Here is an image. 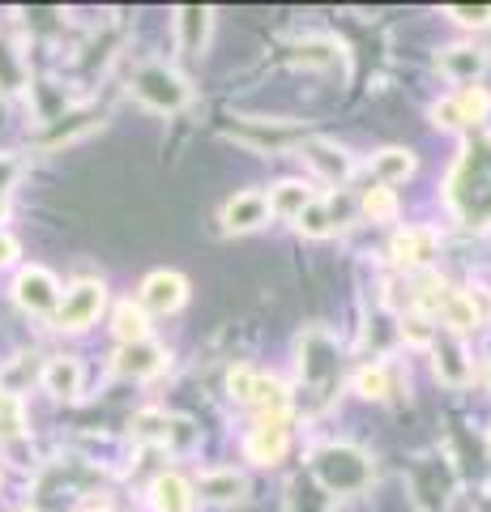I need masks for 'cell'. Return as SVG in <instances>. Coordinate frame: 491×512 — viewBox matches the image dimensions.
I'll use <instances>...</instances> for the list:
<instances>
[{"mask_svg": "<svg viewBox=\"0 0 491 512\" xmlns=\"http://www.w3.org/2000/svg\"><path fill=\"white\" fill-rule=\"evenodd\" d=\"M359 205H363V214H368L372 222H385V218L398 214V197H393V188H385V184H376V188L363 192Z\"/></svg>", "mask_w": 491, "mask_h": 512, "instance_id": "obj_25", "label": "cell"}, {"mask_svg": "<svg viewBox=\"0 0 491 512\" xmlns=\"http://www.w3.org/2000/svg\"><path fill=\"white\" fill-rule=\"evenodd\" d=\"M432 346H436V376L445 380V384H466V380H470V359H466V350L457 346L453 338L432 342Z\"/></svg>", "mask_w": 491, "mask_h": 512, "instance_id": "obj_18", "label": "cell"}, {"mask_svg": "<svg viewBox=\"0 0 491 512\" xmlns=\"http://www.w3.org/2000/svg\"><path fill=\"white\" fill-rule=\"evenodd\" d=\"M287 444H291L287 423L282 419H261L257 427L248 431L244 453H248V461H257V466H274V461L287 457Z\"/></svg>", "mask_w": 491, "mask_h": 512, "instance_id": "obj_7", "label": "cell"}, {"mask_svg": "<svg viewBox=\"0 0 491 512\" xmlns=\"http://www.w3.org/2000/svg\"><path fill=\"white\" fill-rule=\"evenodd\" d=\"M252 406H261L265 419H282L291 406V393H287V384L282 380H265L257 376V393H252Z\"/></svg>", "mask_w": 491, "mask_h": 512, "instance_id": "obj_22", "label": "cell"}, {"mask_svg": "<svg viewBox=\"0 0 491 512\" xmlns=\"http://www.w3.org/2000/svg\"><path fill=\"white\" fill-rule=\"evenodd\" d=\"M436 248H440L436 231H427V227H410V231H402L398 239H393V261L406 265V269H415V265H427V261H432Z\"/></svg>", "mask_w": 491, "mask_h": 512, "instance_id": "obj_11", "label": "cell"}, {"mask_svg": "<svg viewBox=\"0 0 491 512\" xmlns=\"http://www.w3.org/2000/svg\"><path fill=\"white\" fill-rule=\"evenodd\" d=\"M355 389L363 393V397H389V372L385 367H363V372L355 376Z\"/></svg>", "mask_w": 491, "mask_h": 512, "instance_id": "obj_28", "label": "cell"}, {"mask_svg": "<svg viewBox=\"0 0 491 512\" xmlns=\"http://www.w3.org/2000/svg\"><path fill=\"white\" fill-rule=\"evenodd\" d=\"M22 512H35V508H22Z\"/></svg>", "mask_w": 491, "mask_h": 512, "instance_id": "obj_36", "label": "cell"}, {"mask_svg": "<svg viewBox=\"0 0 491 512\" xmlns=\"http://www.w3.org/2000/svg\"><path fill=\"white\" fill-rule=\"evenodd\" d=\"M312 470H316V478H321L329 491H338V495L363 491V487H368V478H372L368 457L355 453V448H346V444L321 448V453H316V461H312Z\"/></svg>", "mask_w": 491, "mask_h": 512, "instance_id": "obj_2", "label": "cell"}, {"mask_svg": "<svg viewBox=\"0 0 491 512\" xmlns=\"http://www.w3.org/2000/svg\"><path fill=\"white\" fill-rule=\"evenodd\" d=\"M201 495H210V500H218V504L240 500V495H244V478L235 470H214V474L201 478Z\"/></svg>", "mask_w": 491, "mask_h": 512, "instance_id": "obj_23", "label": "cell"}, {"mask_svg": "<svg viewBox=\"0 0 491 512\" xmlns=\"http://www.w3.org/2000/svg\"><path fill=\"white\" fill-rule=\"evenodd\" d=\"M167 431H171L167 414L146 410V414H137V419H133V436H137V440H167Z\"/></svg>", "mask_w": 491, "mask_h": 512, "instance_id": "obj_29", "label": "cell"}, {"mask_svg": "<svg viewBox=\"0 0 491 512\" xmlns=\"http://www.w3.org/2000/svg\"><path fill=\"white\" fill-rule=\"evenodd\" d=\"M13 180H18V158L0 154V201H5V192L13 188Z\"/></svg>", "mask_w": 491, "mask_h": 512, "instance_id": "obj_34", "label": "cell"}, {"mask_svg": "<svg viewBox=\"0 0 491 512\" xmlns=\"http://www.w3.org/2000/svg\"><path fill=\"white\" fill-rule=\"evenodd\" d=\"M26 431V410L9 389H0V440H18Z\"/></svg>", "mask_w": 491, "mask_h": 512, "instance_id": "obj_24", "label": "cell"}, {"mask_svg": "<svg viewBox=\"0 0 491 512\" xmlns=\"http://www.w3.org/2000/svg\"><path fill=\"white\" fill-rule=\"evenodd\" d=\"M440 69H445L453 82H474V77L487 69V52H479V47H445V52H440Z\"/></svg>", "mask_w": 491, "mask_h": 512, "instance_id": "obj_15", "label": "cell"}, {"mask_svg": "<svg viewBox=\"0 0 491 512\" xmlns=\"http://www.w3.org/2000/svg\"><path fill=\"white\" fill-rule=\"evenodd\" d=\"M116 338L120 346H137V342H150V325H146V312H141V303H120L116 308Z\"/></svg>", "mask_w": 491, "mask_h": 512, "instance_id": "obj_21", "label": "cell"}, {"mask_svg": "<svg viewBox=\"0 0 491 512\" xmlns=\"http://www.w3.org/2000/svg\"><path fill=\"white\" fill-rule=\"evenodd\" d=\"M210 18L214 13L201 9V5H188V9L176 13V35H180V47L188 56H197L205 47V39H210Z\"/></svg>", "mask_w": 491, "mask_h": 512, "instance_id": "obj_12", "label": "cell"}, {"mask_svg": "<svg viewBox=\"0 0 491 512\" xmlns=\"http://www.w3.org/2000/svg\"><path fill=\"white\" fill-rule=\"evenodd\" d=\"M167 363V350H158L154 342H137V346H120L116 355V372L120 376H133V380H146V376H158Z\"/></svg>", "mask_w": 491, "mask_h": 512, "instance_id": "obj_9", "label": "cell"}, {"mask_svg": "<svg viewBox=\"0 0 491 512\" xmlns=\"http://www.w3.org/2000/svg\"><path fill=\"white\" fill-rule=\"evenodd\" d=\"M372 175L385 188L398 184V180H410V175H415V154H410V150H380L372 158Z\"/></svg>", "mask_w": 491, "mask_h": 512, "instance_id": "obj_19", "label": "cell"}, {"mask_svg": "<svg viewBox=\"0 0 491 512\" xmlns=\"http://www.w3.org/2000/svg\"><path fill=\"white\" fill-rule=\"evenodd\" d=\"M299 158H308V167L316 175H325V180H346V175H351V158L321 137H308L304 146H299Z\"/></svg>", "mask_w": 491, "mask_h": 512, "instance_id": "obj_10", "label": "cell"}, {"mask_svg": "<svg viewBox=\"0 0 491 512\" xmlns=\"http://www.w3.org/2000/svg\"><path fill=\"white\" fill-rule=\"evenodd\" d=\"M227 389H231V397L235 402H252V393H257V372L252 367H231L227 372Z\"/></svg>", "mask_w": 491, "mask_h": 512, "instance_id": "obj_30", "label": "cell"}, {"mask_svg": "<svg viewBox=\"0 0 491 512\" xmlns=\"http://www.w3.org/2000/svg\"><path fill=\"white\" fill-rule=\"evenodd\" d=\"M184 299H188V282L180 274H171V269H158V274L141 282V312L167 316V312L184 308Z\"/></svg>", "mask_w": 491, "mask_h": 512, "instance_id": "obj_6", "label": "cell"}, {"mask_svg": "<svg viewBox=\"0 0 491 512\" xmlns=\"http://www.w3.org/2000/svg\"><path fill=\"white\" fill-rule=\"evenodd\" d=\"M338 52H342V47L338 43H329V39H312V43H304V47H299V64H334L338 60Z\"/></svg>", "mask_w": 491, "mask_h": 512, "instance_id": "obj_31", "label": "cell"}, {"mask_svg": "<svg viewBox=\"0 0 491 512\" xmlns=\"http://www.w3.org/2000/svg\"><path fill=\"white\" fill-rule=\"evenodd\" d=\"M436 316L445 320V325H449L453 333H466V329L479 325V308H474V299H470V295H462V291H445V299H440Z\"/></svg>", "mask_w": 491, "mask_h": 512, "instance_id": "obj_17", "label": "cell"}, {"mask_svg": "<svg viewBox=\"0 0 491 512\" xmlns=\"http://www.w3.org/2000/svg\"><path fill=\"white\" fill-rule=\"evenodd\" d=\"M43 389L56 393V397H73L77 389H82V363L60 355V359H47L43 367Z\"/></svg>", "mask_w": 491, "mask_h": 512, "instance_id": "obj_16", "label": "cell"}, {"mask_svg": "<svg viewBox=\"0 0 491 512\" xmlns=\"http://www.w3.org/2000/svg\"><path fill=\"white\" fill-rule=\"evenodd\" d=\"M13 256H18V239H9V235H0V265H9Z\"/></svg>", "mask_w": 491, "mask_h": 512, "instance_id": "obj_35", "label": "cell"}, {"mask_svg": "<svg viewBox=\"0 0 491 512\" xmlns=\"http://www.w3.org/2000/svg\"><path fill=\"white\" fill-rule=\"evenodd\" d=\"M432 120H436L440 128H457V124H462V111H457L453 99H445V103H436V107H432Z\"/></svg>", "mask_w": 491, "mask_h": 512, "instance_id": "obj_33", "label": "cell"}, {"mask_svg": "<svg viewBox=\"0 0 491 512\" xmlns=\"http://www.w3.org/2000/svg\"><path fill=\"white\" fill-rule=\"evenodd\" d=\"M312 201H316V197H312L308 184L282 180V184H274V192H269V214H278V218H299Z\"/></svg>", "mask_w": 491, "mask_h": 512, "instance_id": "obj_14", "label": "cell"}, {"mask_svg": "<svg viewBox=\"0 0 491 512\" xmlns=\"http://www.w3.org/2000/svg\"><path fill=\"white\" fill-rule=\"evenodd\" d=\"M133 94L146 107H154V111H180L188 103L184 77L176 69H167V64H158V60H150V64H141V69H137Z\"/></svg>", "mask_w": 491, "mask_h": 512, "instance_id": "obj_3", "label": "cell"}, {"mask_svg": "<svg viewBox=\"0 0 491 512\" xmlns=\"http://www.w3.org/2000/svg\"><path fill=\"white\" fill-rule=\"evenodd\" d=\"M338 218H342V210H334V201H321V197H316L308 210L295 218V227L304 231V235H312V239H325L329 231L338 227Z\"/></svg>", "mask_w": 491, "mask_h": 512, "instance_id": "obj_20", "label": "cell"}, {"mask_svg": "<svg viewBox=\"0 0 491 512\" xmlns=\"http://www.w3.org/2000/svg\"><path fill=\"white\" fill-rule=\"evenodd\" d=\"M13 299H18L26 312H52L56 316V308H60V282L47 274V269L30 265V269H22V274H18V282H13Z\"/></svg>", "mask_w": 491, "mask_h": 512, "instance_id": "obj_5", "label": "cell"}, {"mask_svg": "<svg viewBox=\"0 0 491 512\" xmlns=\"http://www.w3.org/2000/svg\"><path fill=\"white\" fill-rule=\"evenodd\" d=\"M103 286L99 282H73L65 295H60V308H56V325L60 329H86L90 320H99L103 312Z\"/></svg>", "mask_w": 491, "mask_h": 512, "instance_id": "obj_4", "label": "cell"}, {"mask_svg": "<svg viewBox=\"0 0 491 512\" xmlns=\"http://www.w3.org/2000/svg\"><path fill=\"white\" fill-rule=\"evenodd\" d=\"M445 13L462 26H491V5H449Z\"/></svg>", "mask_w": 491, "mask_h": 512, "instance_id": "obj_32", "label": "cell"}, {"mask_svg": "<svg viewBox=\"0 0 491 512\" xmlns=\"http://www.w3.org/2000/svg\"><path fill=\"white\" fill-rule=\"evenodd\" d=\"M402 338H406L410 346H432V342H436L432 316H427V312H406V316H402Z\"/></svg>", "mask_w": 491, "mask_h": 512, "instance_id": "obj_27", "label": "cell"}, {"mask_svg": "<svg viewBox=\"0 0 491 512\" xmlns=\"http://www.w3.org/2000/svg\"><path fill=\"white\" fill-rule=\"evenodd\" d=\"M449 205L466 227H491V137L466 141L449 175Z\"/></svg>", "mask_w": 491, "mask_h": 512, "instance_id": "obj_1", "label": "cell"}, {"mask_svg": "<svg viewBox=\"0 0 491 512\" xmlns=\"http://www.w3.org/2000/svg\"><path fill=\"white\" fill-rule=\"evenodd\" d=\"M269 222V197L257 188H248V192H235V197L223 205V227L231 235H244V231H257Z\"/></svg>", "mask_w": 491, "mask_h": 512, "instance_id": "obj_8", "label": "cell"}, {"mask_svg": "<svg viewBox=\"0 0 491 512\" xmlns=\"http://www.w3.org/2000/svg\"><path fill=\"white\" fill-rule=\"evenodd\" d=\"M150 500L158 512H193V487L180 474H163V478H154Z\"/></svg>", "mask_w": 491, "mask_h": 512, "instance_id": "obj_13", "label": "cell"}, {"mask_svg": "<svg viewBox=\"0 0 491 512\" xmlns=\"http://www.w3.org/2000/svg\"><path fill=\"white\" fill-rule=\"evenodd\" d=\"M453 103H457V111H462V124H474V120H483L491 111V94L483 86H466Z\"/></svg>", "mask_w": 491, "mask_h": 512, "instance_id": "obj_26", "label": "cell"}]
</instances>
